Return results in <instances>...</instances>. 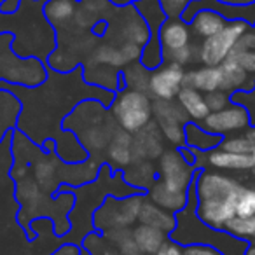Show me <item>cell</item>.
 <instances>
[{
	"label": "cell",
	"instance_id": "1",
	"mask_svg": "<svg viewBox=\"0 0 255 255\" xmlns=\"http://www.w3.org/2000/svg\"><path fill=\"white\" fill-rule=\"evenodd\" d=\"M248 185L224 171L201 168L192 182L196 194V215L205 226L217 231L236 217L238 203Z\"/></svg>",
	"mask_w": 255,
	"mask_h": 255
},
{
	"label": "cell",
	"instance_id": "2",
	"mask_svg": "<svg viewBox=\"0 0 255 255\" xmlns=\"http://www.w3.org/2000/svg\"><path fill=\"white\" fill-rule=\"evenodd\" d=\"M65 131H72L81 145L86 149L89 157L102 163V157L114 138L119 126L110 114L109 107H105L98 100H84L63 119L61 124Z\"/></svg>",
	"mask_w": 255,
	"mask_h": 255
},
{
	"label": "cell",
	"instance_id": "3",
	"mask_svg": "<svg viewBox=\"0 0 255 255\" xmlns=\"http://www.w3.org/2000/svg\"><path fill=\"white\" fill-rule=\"evenodd\" d=\"M16 35L0 32V81L35 89L47 81V65L37 56H19L12 49Z\"/></svg>",
	"mask_w": 255,
	"mask_h": 255
},
{
	"label": "cell",
	"instance_id": "4",
	"mask_svg": "<svg viewBox=\"0 0 255 255\" xmlns=\"http://www.w3.org/2000/svg\"><path fill=\"white\" fill-rule=\"evenodd\" d=\"M117 126L126 133H138L152 121V98L147 93L119 89L109 107Z\"/></svg>",
	"mask_w": 255,
	"mask_h": 255
},
{
	"label": "cell",
	"instance_id": "5",
	"mask_svg": "<svg viewBox=\"0 0 255 255\" xmlns=\"http://www.w3.org/2000/svg\"><path fill=\"white\" fill-rule=\"evenodd\" d=\"M145 194H133L126 198H114L109 196L93 213V226L95 229L110 233V231L126 229L138 220L140 208L143 205Z\"/></svg>",
	"mask_w": 255,
	"mask_h": 255
},
{
	"label": "cell",
	"instance_id": "6",
	"mask_svg": "<svg viewBox=\"0 0 255 255\" xmlns=\"http://www.w3.org/2000/svg\"><path fill=\"white\" fill-rule=\"evenodd\" d=\"M109 30L103 40H109L112 44L131 42L143 47L150 40V28L145 19L138 14L133 4H128L124 7H116L114 14L109 18Z\"/></svg>",
	"mask_w": 255,
	"mask_h": 255
},
{
	"label": "cell",
	"instance_id": "7",
	"mask_svg": "<svg viewBox=\"0 0 255 255\" xmlns=\"http://www.w3.org/2000/svg\"><path fill=\"white\" fill-rule=\"evenodd\" d=\"M250 23L245 19H231L217 35L199 42L198 63L203 67H220L233 53L238 40L250 30Z\"/></svg>",
	"mask_w": 255,
	"mask_h": 255
},
{
	"label": "cell",
	"instance_id": "8",
	"mask_svg": "<svg viewBox=\"0 0 255 255\" xmlns=\"http://www.w3.org/2000/svg\"><path fill=\"white\" fill-rule=\"evenodd\" d=\"M152 119L159 126L168 147L185 145V124L191 123L177 100H152Z\"/></svg>",
	"mask_w": 255,
	"mask_h": 255
},
{
	"label": "cell",
	"instance_id": "9",
	"mask_svg": "<svg viewBox=\"0 0 255 255\" xmlns=\"http://www.w3.org/2000/svg\"><path fill=\"white\" fill-rule=\"evenodd\" d=\"M198 173V168L189 164L180 156L178 149L168 147L163 156L157 159V180L173 192L187 194Z\"/></svg>",
	"mask_w": 255,
	"mask_h": 255
},
{
	"label": "cell",
	"instance_id": "10",
	"mask_svg": "<svg viewBox=\"0 0 255 255\" xmlns=\"http://www.w3.org/2000/svg\"><path fill=\"white\" fill-rule=\"evenodd\" d=\"M206 131L219 136H231L245 133L250 128V117L248 112L241 105L231 102L224 110L210 112L206 119L201 123Z\"/></svg>",
	"mask_w": 255,
	"mask_h": 255
},
{
	"label": "cell",
	"instance_id": "11",
	"mask_svg": "<svg viewBox=\"0 0 255 255\" xmlns=\"http://www.w3.org/2000/svg\"><path fill=\"white\" fill-rule=\"evenodd\" d=\"M185 68L171 61H164L161 67L150 72L149 95L152 100H175L184 88Z\"/></svg>",
	"mask_w": 255,
	"mask_h": 255
},
{
	"label": "cell",
	"instance_id": "12",
	"mask_svg": "<svg viewBox=\"0 0 255 255\" xmlns=\"http://www.w3.org/2000/svg\"><path fill=\"white\" fill-rule=\"evenodd\" d=\"M194 166L198 170L210 168V170L224 171V173H248L254 168V159L250 154L226 152L222 149H213L210 152H198L196 150Z\"/></svg>",
	"mask_w": 255,
	"mask_h": 255
},
{
	"label": "cell",
	"instance_id": "13",
	"mask_svg": "<svg viewBox=\"0 0 255 255\" xmlns=\"http://www.w3.org/2000/svg\"><path fill=\"white\" fill-rule=\"evenodd\" d=\"M166 142L156 121H150L143 129L133 135V154L135 161H154L159 159L166 150Z\"/></svg>",
	"mask_w": 255,
	"mask_h": 255
},
{
	"label": "cell",
	"instance_id": "14",
	"mask_svg": "<svg viewBox=\"0 0 255 255\" xmlns=\"http://www.w3.org/2000/svg\"><path fill=\"white\" fill-rule=\"evenodd\" d=\"M159 42L163 47V58L194 42L191 25L182 18H168L159 30Z\"/></svg>",
	"mask_w": 255,
	"mask_h": 255
},
{
	"label": "cell",
	"instance_id": "15",
	"mask_svg": "<svg viewBox=\"0 0 255 255\" xmlns=\"http://www.w3.org/2000/svg\"><path fill=\"white\" fill-rule=\"evenodd\" d=\"M82 79L88 86L105 89V91L110 93H117L119 89H124L121 70L95 63L91 60H86L82 63Z\"/></svg>",
	"mask_w": 255,
	"mask_h": 255
},
{
	"label": "cell",
	"instance_id": "16",
	"mask_svg": "<svg viewBox=\"0 0 255 255\" xmlns=\"http://www.w3.org/2000/svg\"><path fill=\"white\" fill-rule=\"evenodd\" d=\"M135 161V154H133V135L131 133L123 131L119 128V131L114 135L110 140L109 147H107L105 154H103V163H107L114 171L124 170Z\"/></svg>",
	"mask_w": 255,
	"mask_h": 255
},
{
	"label": "cell",
	"instance_id": "17",
	"mask_svg": "<svg viewBox=\"0 0 255 255\" xmlns=\"http://www.w3.org/2000/svg\"><path fill=\"white\" fill-rule=\"evenodd\" d=\"M79 0H47L42 4V16L56 33L74 26Z\"/></svg>",
	"mask_w": 255,
	"mask_h": 255
},
{
	"label": "cell",
	"instance_id": "18",
	"mask_svg": "<svg viewBox=\"0 0 255 255\" xmlns=\"http://www.w3.org/2000/svg\"><path fill=\"white\" fill-rule=\"evenodd\" d=\"M220 89L227 95H233L236 91H250L255 86V75L248 74L241 65L227 58L220 65Z\"/></svg>",
	"mask_w": 255,
	"mask_h": 255
},
{
	"label": "cell",
	"instance_id": "19",
	"mask_svg": "<svg viewBox=\"0 0 255 255\" xmlns=\"http://www.w3.org/2000/svg\"><path fill=\"white\" fill-rule=\"evenodd\" d=\"M23 112V103L14 93L0 88V143L18 128Z\"/></svg>",
	"mask_w": 255,
	"mask_h": 255
},
{
	"label": "cell",
	"instance_id": "20",
	"mask_svg": "<svg viewBox=\"0 0 255 255\" xmlns=\"http://www.w3.org/2000/svg\"><path fill=\"white\" fill-rule=\"evenodd\" d=\"M184 88H192L196 91L208 95L220 89V68L219 67H192L185 70Z\"/></svg>",
	"mask_w": 255,
	"mask_h": 255
},
{
	"label": "cell",
	"instance_id": "21",
	"mask_svg": "<svg viewBox=\"0 0 255 255\" xmlns=\"http://www.w3.org/2000/svg\"><path fill=\"white\" fill-rule=\"evenodd\" d=\"M123 177L129 187L147 194V191L157 180V166H154L152 161H133L123 170Z\"/></svg>",
	"mask_w": 255,
	"mask_h": 255
},
{
	"label": "cell",
	"instance_id": "22",
	"mask_svg": "<svg viewBox=\"0 0 255 255\" xmlns=\"http://www.w3.org/2000/svg\"><path fill=\"white\" fill-rule=\"evenodd\" d=\"M138 222L143 224V226H150L156 227V229L163 231L170 236L171 233L177 227V215L171 212H166L161 206L154 205L150 199H143V205L140 208V215H138Z\"/></svg>",
	"mask_w": 255,
	"mask_h": 255
},
{
	"label": "cell",
	"instance_id": "23",
	"mask_svg": "<svg viewBox=\"0 0 255 255\" xmlns=\"http://www.w3.org/2000/svg\"><path fill=\"white\" fill-rule=\"evenodd\" d=\"M192 30V35L196 39H210V37L217 35L224 26L227 25V19L224 18L222 14H219L217 11H212V9H201L198 11L192 19L189 21Z\"/></svg>",
	"mask_w": 255,
	"mask_h": 255
},
{
	"label": "cell",
	"instance_id": "24",
	"mask_svg": "<svg viewBox=\"0 0 255 255\" xmlns=\"http://www.w3.org/2000/svg\"><path fill=\"white\" fill-rule=\"evenodd\" d=\"M147 199L154 203V205L161 206L163 210L166 212H171L177 215L178 212L187 206V201H189V192L187 194H182V192H173L170 189H166L159 180L154 182L152 187L147 191Z\"/></svg>",
	"mask_w": 255,
	"mask_h": 255
},
{
	"label": "cell",
	"instance_id": "25",
	"mask_svg": "<svg viewBox=\"0 0 255 255\" xmlns=\"http://www.w3.org/2000/svg\"><path fill=\"white\" fill-rule=\"evenodd\" d=\"M175 100H177L178 105L184 109V112L187 114L191 123L201 124L203 121L206 119V116L210 114L208 107H206V102H205V95L192 88H182Z\"/></svg>",
	"mask_w": 255,
	"mask_h": 255
},
{
	"label": "cell",
	"instance_id": "26",
	"mask_svg": "<svg viewBox=\"0 0 255 255\" xmlns=\"http://www.w3.org/2000/svg\"><path fill=\"white\" fill-rule=\"evenodd\" d=\"M185 145L198 152H210L213 149H219L222 143L224 136L213 135L206 131L205 128L198 123H187L185 124Z\"/></svg>",
	"mask_w": 255,
	"mask_h": 255
},
{
	"label": "cell",
	"instance_id": "27",
	"mask_svg": "<svg viewBox=\"0 0 255 255\" xmlns=\"http://www.w3.org/2000/svg\"><path fill=\"white\" fill-rule=\"evenodd\" d=\"M133 240H135L136 247L142 254L147 255H156L159 252V248L170 240L166 233L163 231L156 229V227H150V226H136L133 229Z\"/></svg>",
	"mask_w": 255,
	"mask_h": 255
},
{
	"label": "cell",
	"instance_id": "28",
	"mask_svg": "<svg viewBox=\"0 0 255 255\" xmlns=\"http://www.w3.org/2000/svg\"><path fill=\"white\" fill-rule=\"evenodd\" d=\"M88 60L95 61V63H100V65H105V67L116 68V70H123V68L126 67V61H124L119 46L109 42V40L96 44Z\"/></svg>",
	"mask_w": 255,
	"mask_h": 255
},
{
	"label": "cell",
	"instance_id": "29",
	"mask_svg": "<svg viewBox=\"0 0 255 255\" xmlns=\"http://www.w3.org/2000/svg\"><path fill=\"white\" fill-rule=\"evenodd\" d=\"M138 11V14L145 19V23L150 28V37H159V30L163 23L168 19L164 14L163 7H161L159 0H140L136 4H133Z\"/></svg>",
	"mask_w": 255,
	"mask_h": 255
},
{
	"label": "cell",
	"instance_id": "30",
	"mask_svg": "<svg viewBox=\"0 0 255 255\" xmlns=\"http://www.w3.org/2000/svg\"><path fill=\"white\" fill-rule=\"evenodd\" d=\"M150 72L149 68H145L142 63H133L128 65L121 70V77H123L124 88L133 89V91H140V93H147L149 95V79H150ZM150 96V95H149Z\"/></svg>",
	"mask_w": 255,
	"mask_h": 255
},
{
	"label": "cell",
	"instance_id": "31",
	"mask_svg": "<svg viewBox=\"0 0 255 255\" xmlns=\"http://www.w3.org/2000/svg\"><path fill=\"white\" fill-rule=\"evenodd\" d=\"M226 231L227 234L234 236L236 240H241L245 243L255 245V215L252 217H233L229 222L226 224Z\"/></svg>",
	"mask_w": 255,
	"mask_h": 255
},
{
	"label": "cell",
	"instance_id": "32",
	"mask_svg": "<svg viewBox=\"0 0 255 255\" xmlns=\"http://www.w3.org/2000/svg\"><path fill=\"white\" fill-rule=\"evenodd\" d=\"M219 149L226 150V152H234V154H252L254 152V145H252L250 140L245 136V133L224 136Z\"/></svg>",
	"mask_w": 255,
	"mask_h": 255
},
{
	"label": "cell",
	"instance_id": "33",
	"mask_svg": "<svg viewBox=\"0 0 255 255\" xmlns=\"http://www.w3.org/2000/svg\"><path fill=\"white\" fill-rule=\"evenodd\" d=\"M231 102L241 105L248 112L250 117V126L255 128V86L250 91H236L231 95Z\"/></svg>",
	"mask_w": 255,
	"mask_h": 255
},
{
	"label": "cell",
	"instance_id": "34",
	"mask_svg": "<svg viewBox=\"0 0 255 255\" xmlns=\"http://www.w3.org/2000/svg\"><path fill=\"white\" fill-rule=\"evenodd\" d=\"M205 102L210 112H219V110H224L231 103V95H227L222 89H217V91L205 95Z\"/></svg>",
	"mask_w": 255,
	"mask_h": 255
},
{
	"label": "cell",
	"instance_id": "35",
	"mask_svg": "<svg viewBox=\"0 0 255 255\" xmlns=\"http://www.w3.org/2000/svg\"><path fill=\"white\" fill-rule=\"evenodd\" d=\"M236 215L240 217L255 215V187H247V191L243 192L240 203H238Z\"/></svg>",
	"mask_w": 255,
	"mask_h": 255
},
{
	"label": "cell",
	"instance_id": "36",
	"mask_svg": "<svg viewBox=\"0 0 255 255\" xmlns=\"http://www.w3.org/2000/svg\"><path fill=\"white\" fill-rule=\"evenodd\" d=\"M159 2L168 18H180L192 0H159Z\"/></svg>",
	"mask_w": 255,
	"mask_h": 255
},
{
	"label": "cell",
	"instance_id": "37",
	"mask_svg": "<svg viewBox=\"0 0 255 255\" xmlns=\"http://www.w3.org/2000/svg\"><path fill=\"white\" fill-rule=\"evenodd\" d=\"M119 49H121V53H123V58L128 67V65L138 63L140 58H142L143 47L136 46V44H131V42H124V44H119Z\"/></svg>",
	"mask_w": 255,
	"mask_h": 255
},
{
	"label": "cell",
	"instance_id": "38",
	"mask_svg": "<svg viewBox=\"0 0 255 255\" xmlns=\"http://www.w3.org/2000/svg\"><path fill=\"white\" fill-rule=\"evenodd\" d=\"M184 255H226L219 248L210 245H187L184 247Z\"/></svg>",
	"mask_w": 255,
	"mask_h": 255
},
{
	"label": "cell",
	"instance_id": "39",
	"mask_svg": "<svg viewBox=\"0 0 255 255\" xmlns=\"http://www.w3.org/2000/svg\"><path fill=\"white\" fill-rule=\"evenodd\" d=\"M234 47H240V49H248V51H255V21L250 26L247 33L238 40V44Z\"/></svg>",
	"mask_w": 255,
	"mask_h": 255
},
{
	"label": "cell",
	"instance_id": "40",
	"mask_svg": "<svg viewBox=\"0 0 255 255\" xmlns=\"http://www.w3.org/2000/svg\"><path fill=\"white\" fill-rule=\"evenodd\" d=\"M23 0H2L0 2V14H16L21 7ZM32 2H40V0H32Z\"/></svg>",
	"mask_w": 255,
	"mask_h": 255
},
{
	"label": "cell",
	"instance_id": "41",
	"mask_svg": "<svg viewBox=\"0 0 255 255\" xmlns=\"http://www.w3.org/2000/svg\"><path fill=\"white\" fill-rule=\"evenodd\" d=\"M156 255H184V247L175 243L173 240H168Z\"/></svg>",
	"mask_w": 255,
	"mask_h": 255
},
{
	"label": "cell",
	"instance_id": "42",
	"mask_svg": "<svg viewBox=\"0 0 255 255\" xmlns=\"http://www.w3.org/2000/svg\"><path fill=\"white\" fill-rule=\"evenodd\" d=\"M178 152H180V156L184 157L189 164H192V166H194V164H196V150L194 149H191V147H187V145H182L180 149H178Z\"/></svg>",
	"mask_w": 255,
	"mask_h": 255
},
{
	"label": "cell",
	"instance_id": "43",
	"mask_svg": "<svg viewBox=\"0 0 255 255\" xmlns=\"http://www.w3.org/2000/svg\"><path fill=\"white\" fill-rule=\"evenodd\" d=\"M53 255H81L79 248L75 245H63L60 250H56Z\"/></svg>",
	"mask_w": 255,
	"mask_h": 255
},
{
	"label": "cell",
	"instance_id": "44",
	"mask_svg": "<svg viewBox=\"0 0 255 255\" xmlns=\"http://www.w3.org/2000/svg\"><path fill=\"white\" fill-rule=\"evenodd\" d=\"M40 149L44 154H56V140L54 138H46L40 143Z\"/></svg>",
	"mask_w": 255,
	"mask_h": 255
},
{
	"label": "cell",
	"instance_id": "45",
	"mask_svg": "<svg viewBox=\"0 0 255 255\" xmlns=\"http://www.w3.org/2000/svg\"><path fill=\"white\" fill-rule=\"evenodd\" d=\"M217 2H220V4H226V5H240V7L255 4V0H217Z\"/></svg>",
	"mask_w": 255,
	"mask_h": 255
},
{
	"label": "cell",
	"instance_id": "46",
	"mask_svg": "<svg viewBox=\"0 0 255 255\" xmlns=\"http://www.w3.org/2000/svg\"><path fill=\"white\" fill-rule=\"evenodd\" d=\"M245 136H247V138L250 140V143H252V145L255 147V128H252V126L248 128L247 131H245Z\"/></svg>",
	"mask_w": 255,
	"mask_h": 255
},
{
	"label": "cell",
	"instance_id": "47",
	"mask_svg": "<svg viewBox=\"0 0 255 255\" xmlns=\"http://www.w3.org/2000/svg\"><path fill=\"white\" fill-rule=\"evenodd\" d=\"M109 2L116 7H124V5L129 4V0H109Z\"/></svg>",
	"mask_w": 255,
	"mask_h": 255
},
{
	"label": "cell",
	"instance_id": "48",
	"mask_svg": "<svg viewBox=\"0 0 255 255\" xmlns=\"http://www.w3.org/2000/svg\"><path fill=\"white\" fill-rule=\"evenodd\" d=\"M243 255H255V245H254V243L248 245L247 250H245V254H243Z\"/></svg>",
	"mask_w": 255,
	"mask_h": 255
},
{
	"label": "cell",
	"instance_id": "49",
	"mask_svg": "<svg viewBox=\"0 0 255 255\" xmlns=\"http://www.w3.org/2000/svg\"><path fill=\"white\" fill-rule=\"evenodd\" d=\"M248 173H250V177H252V180H255V166L252 168L250 171H248Z\"/></svg>",
	"mask_w": 255,
	"mask_h": 255
},
{
	"label": "cell",
	"instance_id": "50",
	"mask_svg": "<svg viewBox=\"0 0 255 255\" xmlns=\"http://www.w3.org/2000/svg\"><path fill=\"white\" fill-rule=\"evenodd\" d=\"M250 156H252V159H254V166H255V147H254V152H252Z\"/></svg>",
	"mask_w": 255,
	"mask_h": 255
},
{
	"label": "cell",
	"instance_id": "51",
	"mask_svg": "<svg viewBox=\"0 0 255 255\" xmlns=\"http://www.w3.org/2000/svg\"><path fill=\"white\" fill-rule=\"evenodd\" d=\"M136 2H140V0H129V4H136Z\"/></svg>",
	"mask_w": 255,
	"mask_h": 255
},
{
	"label": "cell",
	"instance_id": "52",
	"mask_svg": "<svg viewBox=\"0 0 255 255\" xmlns=\"http://www.w3.org/2000/svg\"><path fill=\"white\" fill-rule=\"evenodd\" d=\"M254 74H255V51H254Z\"/></svg>",
	"mask_w": 255,
	"mask_h": 255
}]
</instances>
